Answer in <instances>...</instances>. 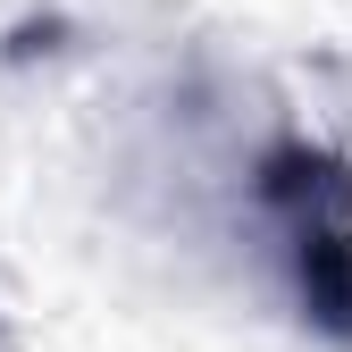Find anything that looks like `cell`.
<instances>
[{
	"mask_svg": "<svg viewBox=\"0 0 352 352\" xmlns=\"http://www.w3.org/2000/svg\"><path fill=\"white\" fill-rule=\"evenodd\" d=\"M294 285L327 336H352V218H294Z\"/></svg>",
	"mask_w": 352,
	"mask_h": 352,
	"instance_id": "6da1fadb",
	"label": "cell"
}]
</instances>
